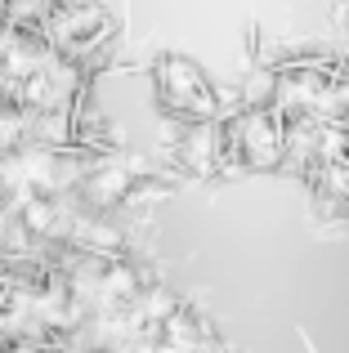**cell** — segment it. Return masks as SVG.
Here are the masks:
<instances>
[{
	"label": "cell",
	"instance_id": "1",
	"mask_svg": "<svg viewBox=\"0 0 349 353\" xmlns=\"http://www.w3.org/2000/svg\"><path fill=\"white\" fill-rule=\"evenodd\" d=\"M287 165V117L278 108H237L224 117V174H269Z\"/></svg>",
	"mask_w": 349,
	"mask_h": 353
},
{
	"label": "cell",
	"instance_id": "2",
	"mask_svg": "<svg viewBox=\"0 0 349 353\" xmlns=\"http://www.w3.org/2000/svg\"><path fill=\"white\" fill-rule=\"evenodd\" d=\"M152 94H157V108L161 117H174V121H219L228 117V103L224 94L215 90V81L206 77L197 59L188 54H157L152 59Z\"/></svg>",
	"mask_w": 349,
	"mask_h": 353
},
{
	"label": "cell",
	"instance_id": "3",
	"mask_svg": "<svg viewBox=\"0 0 349 353\" xmlns=\"http://www.w3.org/2000/svg\"><path fill=\"white\" fill-rule=\"evenodd\" d=\"M45 36H50L54 54L86 63L90 54L117 41V14L103 0H59L45 18Z\"/></svg>",
	"mask_w": 349,
	"mask_h": 353
},
{
	"label": "cell",
	"instance_id": "4",
	"mask_svg": "<svg viewBox=\"0 0 349 353\" xmlns=\"http://www.w3.org/2000/svg\"><path fill=\"white\" fill-rule=\"evenodd\" d=\"M166 125V170L179 179H215L224 174V117L219 121H174Z\"/></svg>",
	"mask_w": 349,
	"mask_h": 353
},
{
	"label": "cell",
	"instance_id": "5",
	"mask_svg": "<svg viewBox=\"0 0 349 353\" xmlns=\"http://www.w3.org/2000/svg\"><path fill=\"white\" fill-rule=\"evenodd\" d=\"M143 170H152L148 161H139V157H130L121 148V152H99L94 161L86 165V174H81V183L72 192H77L81 206L90 210H121L126 197H130L134 179H139Z\"/></svg>",
	"mask_w": 349,
	"mask_h": 353
},
{
	"label": "cell",
	"instance_id": "6",
	"mask_svg": "<svg viewBox=\"0 0 349 353\" xmlns=\"http://www.w3.org/2000/svg\"><path fill=\"white\" fill-rule=\"evenodd\" d=\"M72 143L90 148V152H121L126 148V130L99 103V81H86L81 94L72 99Z\"/></svg>",
	"mask_w": 349,
	"mask_h": 353
},
{
	"label": "cell",
	"instance_id": "7",
	"mask_svg": "<svg viewBox=\"0 0 349 353\" xmlns=\"http://www.w3.org/2000/svg\"><path fill=\"white\" fill-rule=\"evenodd\" d=\"M157 345L161 349H197V345H215V327L201 309L192 304H174V313L157 327Z\"/></svg>",
	"mask_w": 349,
	"mask_h": 353
},
{
	"label": "cell",
	"instance_id": "8",
	"mask_svg": "<svg viewBox=\"0 0 349 353\" xmlns=\"http://www.w3.org/2000/svg\"><path fill=\"white\" fill-rule=\"evenodd\" d=\"M32 139H36V112L23 103V99H14V94L0 90V157L27 148Z\"/></svg>",
	"mask_w": 349,
	"mask_h": 353
},
{
	"label": "cell",
	"instance_id": "9",
	"mask_svg": "<svg viewBox=\"0 0 349 353\" xmlns=\"http://www.w3.org/2000/svg\"><path fill=\"white\" fill-rule=\"evenodd\" d=\"M237 103L242 108H278V68L273 63L246 68L242 85H237Z\"/></svg>",
	"mask_w": 349,
	"mask_h": 353
}]
</instances>
